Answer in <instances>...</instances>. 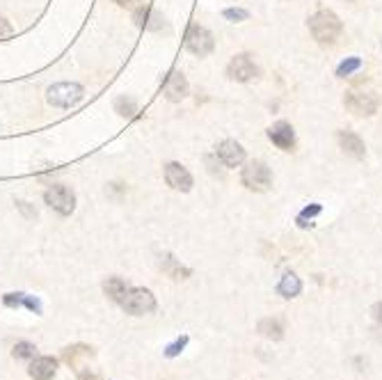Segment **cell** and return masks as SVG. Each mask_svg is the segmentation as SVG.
Segmentation results:
<instances>
[{
  "label": "cell",
  "instance_id": "cell-30",
  "mask_svg": "<svg viewBox=\"0 0 382 380\" xmlns=\"http://www.w3.org/2000/svg\"><path fill=\"white\" fill-rule=\"evenodd\" d=\"M112 3H117V5H121V7H126V5H131L133 0H112Z\"/></svg>",
  "mask_w": 382,
  "mask_h": 380
},
{
  "label": "cell",
  "instance_id": "cell-12",
  "mask_svg": "<svg viewBox=\"0 0 382 380\" xmlns=\"http://www.w3.org/2000/svg\"><path fill=\"white\" fill-rule=\"evenodd\" d=\"M336 140H339V147H341V151L346 154V156H350V158H364V154H367L364 140L355 131H339Z\"/></svg>",
  "mask_w": 382,
  "mask_h": 380
},
{
  "label": "cell",
  "instance_id": "cell-18",
  "mask_svg": "<svg viewBox=\"0 0 382 380\" xmlns=\"http://www.w3.org/2000/svg\"><path fill=\"white\" fill-rule=\"evenodd\" d=\"M103 291H106V296H108L110 300L121 302V298L126 296L128 287H126V282L121 280V278H108V282L103 284Z\"/></svg>",
  "mask_w": 382,
  "mask_h": 380
},
{
  "label": "cell",
  "instance_id": "cell-17",
  "mask_svg": "<svg viewBox=\"0 0 382 380\" xmlns=\"http://www.w3.org/2000/svg\"><path fill=\"white\" fill-rule=\"evenodd\" d=\"M277 291L282 293L284 298H295V296H300V291H302V282L298 275H293V273H286L282 282H280V287H277Z\"/></svg>",
  "mask_w": 382,
  "mask_h": 380
},
{
  "label": "cell",
  "instance_id": "cell-20",
  "mask_svg": "<svg viewBox=\"0 0 382 380\" xmlns=\"http://www.w3.org/2000/svg\"><path fill=\"white\" fill-rule=\"evenodd\" d=\"M259 332L271 337V339H282L284 327H282L280 321H277V318H264V321L259 323Z\"/></svg>",
  "mask_w": 382,
  "mask_h": 380
},
{
  "label": "cell",
  "instance_id": "cell-24",
  "mask_svg": "<svg viewBox=\"0 0 382 380\" xmlns=\"http://www.w3.org/2000/svg\"><path fill=\"white\" fill-rule=\"evenodd\" d=\"M34 353H37V348H34L30 341H19V344L14 346L12 355H14L16 360H30V358H34Z\"/></svg>",
  "mask_w": 382,
  "mask_h": 380
},
{
  "label": "cell",
  "instance_id": "cell-7",
  "mask_svg": "<svg viewBox=\"0 0 382 380\" xmlns=\"http://www.w3.org/2000/svg\"><path fill=\"white\" fill-rule=\"evenodd\" d=\"M44 202L60 215H71L76 211V195L71 188H67L62 184L50 186L44 193Z\"/></svg>",
  "mask_w": 382,
  "mask_h": 380
},
{
  "label": "cell",
  "instance_id": "cell-6",
  "mask_svg": "<svg viewBox=\"0 0 382 380\" xmlns=\"http://www.w3.org/2000/svg\"><path fill=\"white\" fill-rule=\"evenodd\" d=\"M346 108H348L353 115L357 117H371L376 115L380 108V99L373 92H364V90H350L346 94Z\"/></svg>",
  "mask_w": 382,
  "mask_h": 380
},
{
  "label": "cell",
  "instance_id": "cell-26",
  "mask_svg": "<svg viewBox=\"0 0 382 380\" xmlns=\"http://www.w3.org/2000/svg\"><path fill=\"white\" fill-rule=\"evenodd\" d=\"M186 344H188V337H179L175 344H170V346L165 348V355H168V358H177L179 353L186 348Z\"/></svg>",
  "mask_w": 382,
  "mask_h": 380
},
{
  "label": "cell",
  "instance_id": "cell-27",
  "mask_svg": "<svg viewBox=\"0 0 382 380\" xmlns=\"http://www.w3.org/2000/svg\"><path fill=\"white\" fill-rule=\"evenodd\" d=\"M23 300H25V293H7V296L3 298L7 307H21Z\"/></svg>",
  "mask_w": 382,
  "mask_h": 380
},
{
  "label": "cell",
  "instance_id": "cell-14",
  "mask_svg": "<svg viewBox=\"0 0 382 380\" xmlns=\"http://www.w3.org/2000/svg\"><path fill=\"white\" fill-rule=\"evenodd\" d=\"M57 371V362L53 358H37L30 365V376L34 380H50Z\"/></svg>",
  "mask_w": 382,
  "mask_h": 380
},
{
  "label": "cell",
  "instance_id": "cell-22",
  "mask_svg": "<svg viewBox=\"0 0 382 380\" xmlns=\"http://www.w3.org/2000/svg\"><path fill=\"white\" fill-rule=\"evenodd\" d=\"M357 69H362V60L360 57H346L341 65L336 67V76L339 79H346V76H350V74H355Z\"/></svg>",
  "mask_w": 382,
  "mask_h": 380
},
{
  "label": "cell",
  "instance_id": "cell-9",
  "mask_svg": "<svg viewBox=\"0 0 382 380\" xmlns=\"http://www.w3.org/2000/svg\"><path fill=\"white\" fill-rule=\"evenodd\" d=\"M165 181L172 190H179V193H188L193 188V175L181 163H168L165 165Z\"/></svg>",
  "mask_w": 382,
  "mask_h": 380
},
{
  "label": "cell",
  "instance_id": "cell-4",
  "mask_svg": "<svg viewBox=\"0 0 382 380\" xmlns=\"http://www.w3.org/2000/svg\"><path fill=\"white\" fill-rule=\"evenodd\" d=\"M119 305L126 309V314L142 316V314H149L156 309V298H154V293L149 289L133 287V289L126 291V296L121 298Z\"/></svg>",
  "mask_w": 382,
  "mask_h": 380
},
{
  "label": "cell",
  "instance_id": "cell-29",
  "mask_svg": "<svg viewBox=\"0 0 382 380\" xmlns=\"http://www.w3.org/2000/svg\"><path fill=\"white\" fill-rule=\"evenodd\" d=\"M373 318H376L378 323H382V302H376V305H373Z\"/></svg>",
  "mask_w": 382,
  "mask_h": 380
},
{
  "label": "cell",
  "instance_id": "cell-13",
  "mask_svg": "<svg viewBox=\"0 0 382 380\" xmlns=\"http://www.w3.org/2000/svg\"><path fill=\"white\" fill-rule=\"evenodd\" d=\"M188 90H190L188 81L181 72H172L168 76V81H165V97H168V101H172V103L184 101L188 97Z\"/></svg>",
  "mask_w": 382,
  "mask_h": 380
},
{
  "label": "cell",
  "instance_id": "cell-23",
  "mask_svg": "<svg viewBox=\"0 0 382 380\" xmlns=\"http://www.w3.org/2000/svg\"><path fill=\"white\" fill-rule=\"evenodd\" d=\"M323 211V206L320 204H309V206H305V209L300 211V215H298V224L300 227H311V218H316V215Z\"/></svg>",
  "mask_w": 382,
  "mask_h": 380
},
{
  "label": "cell",
  "instance_id": "cell-15",
  "mask_svg": "<svg viewBox=\"0 0 382 380\" xmlns=\"http://www.w3.org/2000/svg\"><path fill=\"white\" fill-rule=\"evenodd\" d=\"M135 21L137 25H142L146 30H161L163 28V16L151 10V7H140V10L135 12Z\"/></svg>",
  "mask_w": 382,
  "mask_h": 380
},
{
  "label": "cell",
  "instance_id": "cell-8",
  "mask_svg": "<svg viewBox=\"0 0 382 380\" xmlns=\"http://www.w3.org/2000/svg\"><path fill=\"white\" fill-rule=\"evenodd\" d=\"M257 74H259V69L254 65V60L245 53L233 55L231 62L227 65V76L236 83H247L252 79H257Z\"/></svg>",
  "mask_w": 382,
  "mask_h": 380
},
{
  "label": "cell",
  "instance_id": "cell-21",
  "mask_svg": "<svg viewBox=\"0 0 382 380\" xmlns=\"http://www.w3.org/2000/svg\"><path fill=\"white\" fill-rule=\"evenodd\" d=\"M115 110L119 112L121 117H135L137 112V101L131 99V97H119L115 101Z\"/></svg>",
  "mask_w": 382,
  "mask_h": 380
},
{
  "label": "cell",
  "instance_id": "cell-3",
  "mask_svg": "<svg viewBox=\"0 0 382 380\" xmlns=\"http://www.w3.org/2000/svg\"><path fill=\"white\" fill-rule=\"evenodd\" d=\"M85 97L83 85L78 83H55L46 90V101L57 108H74Z\"/></svg>",
  "mask_w": 382,
  "mask_h": 380
},
{
  "label": "cell",
  "instance_id": "cell-5",
  "mask_svg": "<svg viewBox=\"0 0 382 380\" xmlns=\"http://www.w3.org/2000/svg\"><path fill=\"white\" fill-rule=\"evenodd\" d=\"M184 44H186V48H188L193 55H197V57H206V55H211V53H213L215 39H213V34L208 32L206 28H202V25L193 23V25H190V28L186 30Z\"/></svg>",
  "mask_w": 382,
  "mask_h": 380
},
{
  "label": "cell",
  "instance_id": "cell-10",
  "mask_svg": "<svg viewBox=\"0 0 382 380\" xmlns=\"http://www.w3.org/2000/svg\"><path fill=\"white\" fill-rule=\"evenodd\" d=\"M215 156L222 161L224 168H238L245 161V149L243 144L236 140H222L218 147H215Z\"/></svg>",
  "mask_w": 382,
  "mask_h": 380
},
{
  "label": "cell",
  "instance_id": "cell-2",
  "mask_svg": "<svg viewBox=\"0 0 382 380\" xmlns=\"http://www.w3.org/2000/svg\"><path fill=\"white\" fill-rule=\"evenodd\" d=\"M243 186L247 190H254V193H268L273 186V172L266 165L264 161H252L243 168Z\"/></svg>",
  "mask_w": 382,
  "mask_h": 380
},
{
  "label": "cell",
  "instance_id": "cell-28",
  "mask_svg": "<svg viewBox=\"0 0 382 380\" xmlns=\"http://www.w3.org/2000/svg\"><path fill=\"white\" fill-rule=\"evenodd\" d=\"M12 34H14V28L10 25V21L0 16V41H3V39H10Z\"/></svg>",
  "mask_w": 382,
  "mask_h": 380
},
{
  "label": "cell",
  "instance_id": "cell-16",
  "mask_svg": "<svg viewBox=\"0 0 382 380\" xmlns=\"http://www.w3.org/2000/svg\"><path fill=\"white\" fill-rule=\"evenodd\" d=\"M161 266H163V271L168 273L172 280H188V278H190V269H186V266H181L172 255H165Z\"/></svg>",
  "mask_w": 382,
  "mask_h": 380
},
{
  "label": "cell",
  "instance_id": "cell-11",
  "mask_svg": "<svg viewBox=\"0 0 382 380\" xmlns=\"http://www.w3.org/2000/svg\"><path fill=\"white\" fill-rule=\"evenodd\" d=\"M268 137L271 142L282 151H291L293 144H295V133H293V126L289 122H277L268 128Z\"/></svg>",
  "mask_w": 382,
  "mask_h": 380
},
{
  "label": "cell",
  "instance_id": "cell-1",
  "mask_svg": "<svg viewBox=\"0 0 382 380\" xmlns=\"http://www.w3.org/2000/svg\"><path fill=\"white\" fill-rule=\"evenodd\" d=\"M309 30H311V34H314V39L318 41V44H334V41L341 37L343 23L334 12L318 10L309 19Z\"/></svg>",
  "mask_w": 382,
  "mask_h": 380
},
{
  "label": "cell",
  "instance_id": "cell-25",
  "mask_svg": "<svg viewBox=\"0 0 382 380\" xmlns=\"http://www.w3.org/2000/svg\"><path fill=\"white\" fill-rule=\"evenodd\" d=\"M224 19H229L233 23H240V21H247L250 19V12L247 10H240V7H229V10L222 12Z\"/></svg>",
  "mask_w": 382,
  "mask_h": 380
},
{
  "label": "cell",
  "instance_id": "cell-19",
  "mask_svg": "<svg viewBox=\"0 0 382 380\" xmlns=\"http://www.w3.org/2000/svg\"><path fill=\"white\" fill-rule=\"evenodd\" d=\"M92 355V348L90 346H83V344H78V346H69L64 351V360L67 365H71L74 369L81 371V360L83 358H90Z\"/></svg>",
  "mask_w": 382,
  "mask_h": 380
}]
</instances>
